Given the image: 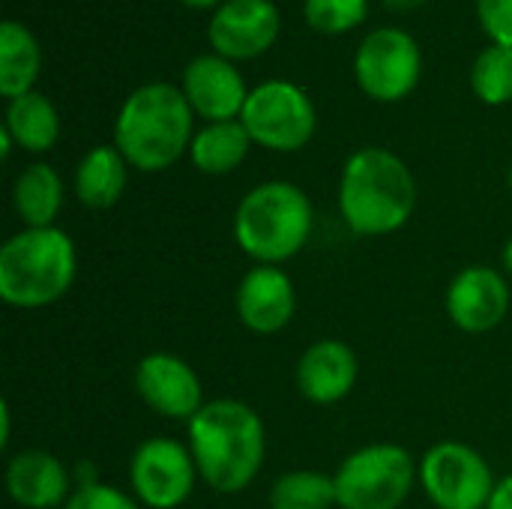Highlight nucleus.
Listing matches in <instances>:
<instances>
[{"mask_svg":"<svg viewBox=\"0 0 512 509\" xmlns=\"http://www.w3.org/2000/svg\"><path fill=\"white\" fill-rule=\"evenodd\" d=\"M180 90H183L186 102L192 105V111L210 123L240 120L243 105L249 99V90H246L240 69L219 54L195 57L183 72Z\"/></svg>","mask_w":512,"mask_h":509,"instance_id":"f3484780","label":"nucleus"},{"mask_svg":"<svg viewBox=\"0 0 512 509\" xmlns=\"http://www.w3.org/2000/svg\"><path fill=\"white\" fill-rule=\"evenodd\" d=\"M63 509H144L135 495L102 483V480H90V483H78L75 492L69 495V501L63 504Z\"/></svg>","mask_w":512,"mask_h":509,"instance_id":"a878e982","label":"nucleus"},{"mask_svg":"<svg viewBox=\"0 0 512 509\" xmlns=\"http://www.w3.org/2000/svg\"><path fill=\"white\" fill-rule=\"evenodd\" d=\"M354 75L366 96L378 102H399L420 81V48L405 30L381 27L363 39Z\"/></svg>","mask_w":512,"mask_h":509,"instance_id":"9d476101","label":"nucleus"},{"mask_svg":"<svg viewBox=\"0 0 512 509\" xmlns=\"http://www.w3.org/2000/svg\"><path fill=\"white\" fill-rule=\"evenodd\" d=\"M279 36V12L270 0H228L210 18V45L225 60L264 54Z\"/></svg>","mask_w":512,"mask_h":509,"instance_id":"dca6fc26","label":"nucleus"},{"mask_svg":"<svg viewBox=\"0 0 512 509\" xmlns=\"http://www.w3.org/2000/svg\"><path fill=\"white\" fill-rule=\"evenodd\" d=\"M417 207V180L405 159L384 147L348 156L339 177V216L357 237H390L402 231Z\"/></svg>","mask_w":512,"mask_h":509,"instance_id":"f03ea898","label":"nucleus"},{"mask_svg":"<svg viewBox=\"0 0 512 509\" xmlns=\"http://www.w3.org/2000/svg\"><path fill=\"white\" fill-rule=\"evenodd\" d=\"M507 183H510V189H512V168H510V174H507Z\"/></svg>","mask_w":512,"mask_h":509,"instance_id":"473e14b6","label":"nucleus"},{"mask_svg":"<svg viewBox=\"0 0 512 509\" xmlns=\"http://www.w3.org/2000/svg\"><path fill=\"white\" fill-rule=\"evenodd\" d=\"M366 0H306V21L321 33H345L366 18Z\"/></svg>","mask_w":512,"mask_h":509,"instance_id":"393cba45","label":"nucleus"},{"mask_svg":"<svg viewBox=\"0 0 512 509\" xmlns=\"http://www.w3.org/2000/svg\"><path fill=\"white\" fill-rule=\"evenodd\" d=\"M471 87L486 105H504L512 99V48L489 45L471 66Z\"/></svg>","mask_w":512,"mask_h":509,"instance_id":"b1692460","label":"nucleus"},{"mask_svg":"<svg viewBox=\"0 0 512 509\" xmlns=\"http://www.w3.org/2000/svg\"><path fill=\"white\" fill-rule=\"evenodd\" d=\"M132 384H135L138 399L156 417H165V420L189 423L207 405L198 372L192 369V363H186L183 357L171 351L144 354L135 366Z\"/></svg>","mask_w":512,"mask_h":509,"instance_id":"f8f14e48","label":"nucleus"},{"mask_svg":"<svg viewBox=\"0 0 512 509\" xmlns=\"http://www.w3.org/2000/svg\"><path fill=\"white\" fill-rule=\"evenodd\" d=\"M501 267H504L507 279H512V237L504 243V249H501Z\"/></svg>","mask_w":512,"mask_h":509,"instance_id":"c756f323","label":"nucleus"},{"mask_svg":"<svg viewBox=\"0 0 512 509\" xmlns=\"http://www.w3.org/2000/svg\"><path fill=\"white\" fill-rule=\"evenodd\" d=\"M186 6H195V9H207V6H216V0H183Z\"/></svg>","mask_w":512,"mask_h":509,"instance_id":"2f4dec72","label":"nucleus"},{"mask_svg":"<svg viewBox=\"0 0 512 509\" xmlns=\"http://www.w3.org/2000/svg\"><path fill=\"white\" fill-rule=\"evenodd\" d=\"M201 483L192 450L177 438H147L129 459V489L144 509H180Z\"/></svg>","mask_w":512,"mask_h":509,"instance_id":"1a4fd4ad","label":"nucleus"},{"mask_svg":"<svg viewBox=\"0 0 512 509\" xmlns=\"http://www.w3.org/2000/svg\"><path fill=\"white\" fill-rule=\"evenodd\" d=\"M63 180L48 162L27 165L12 183V207L24 228H51L63 210Z\"/></svg>","mask_w":512,"mask_h":509,"instance_id":"6ab92c4d","label":"nucleus"},{"mask_svg":"<svg viewBox=\"0 0 512 509\" xmlns=\"http://www.w3.org/2000/svg\"><path fill=\"white\" fill-rule=\"evenodd\" d=\"M512 291L504 270L489 264H468L462 267L444 294L447 318L456 330L483 336L498 330L510 315Z\"/></svg>","mask_w":512,"mask_h":509,"instance_id":"9b49d317","label":"nucleus"},{"mask_svg":"<svg viewBox=\"0 0 512 509\" xmlns=\"http://www.w3.org/2000/svg\"><path fill=\"white\" fill-rule=\"evenodd\" d=\"M231 231L237 249L252 264L282 267L309 246L315 207L300 186L288 180H267L240 198Z\"/></svg>","mask_w":512,"mask_h":509,"instance_id":"7ed1b4c3","label":"nucleus"},{"mask_svg":"<svg viewBox=\"0 0 512 509\" xmlns=\"http://www.w3.org/2000/svg\"><path fill=\"white\" fill-rule=\"evenodd\" d=\"M417 483L435 509H486L498 477L465 441H438L417 459Z\"/></svg>","mask_w":512,"mask_h":509,"instance_id":"0eeeda50","label":"nucleus"},{"mask_svg":"<svg viewBox=\"0 0 512 509\" xmlns=\"http://www.w3.org/2000/svg\"><path fill=\"white\" fill-rule=\"evenodd\" d=\"M486 509H512V474L498 480L495 495H492V501H489Z\"/></svg>","mask_w":512,"mask_h":509,"instance_id":"cd10ccee","label":"nucleus"},{"mask_svg":"<svg viewBox=\"0 0 512 509\" xmlns=\"http://www.w3.org/2000/svg\"><path fill=\"white\" fill-rule=\"evenodd\" d=\"M9 438H12V408L3 402L0 405V450L9 447Z\"/></svg>","mask_w":512,"mask_h":509,"instance_id":"c85d7f7f","label":"nucleus"},{"mask_svg":"<svg viewBox=\"0 0 512 509\" xmlns=\"http://www.w3.org/2000/svg\"><path fill=\"white\" fill-rule=\"evenodd\" d=\"M270 509H333L336 507V483L333 474L324 471H285L270 483L267 492Z\"/></svg>","mask_w":512,"mask_h":509,"instance_id":"5701e85b","label":"nucleus"},{"mask_svg":"<svg viewBox=\"0 0 512 509\" xmlns=\"http://www.w3.org/2000/svg\"><path fill=\"white\" fill-rule=\"evenodd\" d=\"M297 393L312 405H339L348 399L360 381L357 351L333 336L315 339L297 360L294 369Z\"/></svg>","mask_w":512,"mask_h":509,"instance_id":"4468645a","label":"nucleus"},{"mask_svg":"<svg viewBox=\"0 0 512 509\" xmlns=\"http://www.w3.org/2000/svg\"><path fill=\"white\" fill-rule=\"evenodd\" d=\"M186 444L210 492L240 495L264 471L267 426L252 405L213 399L186 423Z\"/></svg>","mask_w":512,"mask_h":509,"instance_id":"f257e3e1","label":"nucleus"},{"mask_svg":"<svg viewBox=\"0 0 512 509\" xmlns=\"http://www.w3.org/2000/svg\"><path fill=\"white\" fill-rule=\"evenodd\" d=\"M477 15L495 45L512 48V0H477Z\"/></svg>","mask_w":512,"mask_h":509,"instance_id":"bb28decb","label":"nucleus"},{"mask_svg":"<svg viewBox=\"0 0 512 509\" xmlns=\"http://www.w3.org/2000/svg\"><path fill=\"white\" fill-rule=\"evenodd\" d=\"M249 147H252V138L246 126L240 120H222V123H207L201 132H195L189 159L201 174L222 177L246 162Z\"/></svg>","mask_w":512,"mask_h":509,"instance_id":"aec40b11","label":"nucleus"},{"mask_svg":"<svg viewBox=\"0 0 512 509\" xmlns=\"http://www.w3.org/2000/svg\"><path fill=\"white\" fill-rule=\"evenodd\" d=\"M78 279L75 240L51 228H21L0 246V300L12 309H45L63 300Z\"/></svg>","mask_w":512,"mask_h":509,"instance_id":"39448f33","label":"nucleus"},{"mask_svg":"<svg viewBox=\"0 0 512 509\" xmlns=\"http://www.w3.org/2000/svg\"><path fill=\"white\" fill-rule=\"evenodd\" d=\"M240 123L246 126L252 144L294 153L303 150L318 126L312 99L291 81H264L249 90Z\"/></svg>","mask_w":512,"mask_h":509,"instance_id":"6e6552de","label":"nucleus"},{"mask_svg":"<svg viewBox=\"0 0 512 509\" xmlns=\"http://www.w3.org/2000/svg\"><path fill=\"white\" fill-rule=\"evenodd\" d=\"M423 0H387V6L390 9H414V6H420Z\"/></svg>","mask_w":512,"mask_h":509,"instance_id":"7c9ffc66","label":"nucleus"},{"mask_svg":"<svg viewBox=\"0 0 512 509\" xmlns=\"http://www.w3.org/2000/svg\"><path fill=\"white\" fill-rule=\"evenodd\" d=\"M240 324L255 336L282 333L297 315V288L288 270L273 264H255L243 273L234 294Z\"/></svg>","mask_w":512,"mask_h":509,"instance_id":"ddd939ff","label":"nucleus"},{"mask_svg":"<svg viewBox=\"0 0 512 509\" xmlns=\"http://www.w3.org/2000/svg\"><path fill=\"white\" fill-rule=\"evenodd\" d=\"M3 129L9 132V138L27 150V153H45L57 144L60 135V117L51 105L48 96L42 93H24L18 99L9 102L6 108V123Z\"/></svg>","mask_w":512,"mask_h":509,"instance_id":"412c9836","label":"nucleus"},{"mask_svg":"<svg viewBox=\"0 0 512 509\" xmlns=\"http://www.w3.org/2000/svg\"><path fill=\"white\" fill-rule=\"evenodd\" d=\"M192 105L180 87L165 81L138 87L114 123V147L129 168L156 174L171 168L192 147Z\"/></svg>","mask_w":512,"mask_h":509,"instance_id":"20e7f679","label":"nucleus"},{"mask_svg":"<svg viewBox=\"0 0 512 509\" xmlns=\"http://www.w3.org/2000/svg\"><path fill=\"white\" fill-rule=\"evenodd\" d=\"M39 75V45L33 33L18 21L0 27V93L12 102L30 93Z\"/></svg>","mask_w":512,"mask_h":509,"instance_id":"4be33fe9","label":"nucleus"},{"mask_svg":"<svg viewBox=\"0 0 512 509\" xmlns=\"http://www.w3.org/2000/svg\"><path fill=\"white\" fill-rule=\"evenodd\" d=\"M6 495L21 509H63L75 492V474L48 450H18L3 471Z\"/></svg>","mask_w":512,"mask_h":509,"instance_id":"2eb2a0df","label":"nucleus"},{"mask_svg":"<svg viewBox=\"0 0 512 509\" xmlns=\"http://www.w3.org/2000/svg\"><path fill=\"white\" fill-rule=\"evenodd\" d=\"M129 162L114 144L87 150L75 168V198L87 210H108L123 198Z\"/></svg>","mask_w":512,"mask_h":509,"instance_id":"a211bd4d","label":"nucleus"},{"mask_svg":"<svg viewBox=\"0 0 512 509\" xmlns=\"http://www.w3.org/2000/svg\"><path fill=\"white\" fill-rule=\"evenodd\" d=\"M339 509H402L417 483V459L408 447L378 441L348 453L336 474Z\"/></svg>","mask_w":512,"mask_h":509,"instance_id":"423d86ee","label":"nucleus"}]
</instances>
